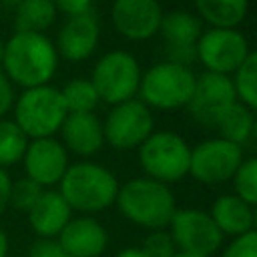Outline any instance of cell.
Instances as JSON below:
<instances>
[{
    "mask_svg": "<svg viewBox=\"0 0 257 257\" xmlns=\"http://www.w3.org/2000/svg\"><path fill=\"white\" fill-rule=\"evenodd\" d=\"M58 52L54 42L40 32H14L4 40L2 72L18 88L50 84L58 70Z\"/></svg>",
    "mask_w": 257,
    "mask_h": 257,
    "instance_id": "6da1fadb",
    "label": "cell"
},
{
    "mask_svg": "<svg viewBox=\"0 0 257 257\" xmlns=\"http://www.w3.org/2000/svg\"><path fill=\"white\" fill-rule=\"evenodd\" d=\"M114 205L126 221L149 231L167 229L177 211V199L171 185L145 175L118 185Z\"/></svg>",
    "mask_w": 257,
    "mask_h": 257,
    "instance_id": "7a4b0ae2",
    "label": "cell"
},
{
    "mask_svg": "<svg viewBox=\"0 0 257 257\" xmlns=\"http://www.w3.org/2000/svg\"><path fill=\"white\" fill-rule=\"evenodd\" d=\"M118 185L120 183L112 171L104 165L80 161L68 165L56 187L72 211H78L80 215H94L114 205Z\"/></svg>",
    "mask_w": 257,
    "mask_h": 257,
    "instance_id": "3957f363",
    "label": "cell"
},
{
    "mask_svg": "<svg viewBox=\"0 0 257 257\" xmlns=\"http://www.w3.org/2000/svg\"><path fill=\"white\" fill-rule=\"evenodd\" d=\"M195 78L191 66L161 60L143 72L137 98L151 110L187 108L195 90Z\"/></svg>",
    "mask_w": 257,
    "mask_h": 257,
    "instance_id": "277c9868",
    "label": "cell"
},
{
    "mask_svg": "<svg viewBox=\"0 0 257 257\" xmlns=\"http://www.w3.org/2000/svg\"><path fill=\"white\" fill-rule=\"evenodd\" d=\"M12 110H14L12 120L30 141L58 135L68 114L64 100L60 96V88L52 84L24 88L16 96Z\"/></svg>",
    "mask_w": 257,
    "mask_h": 257,
    "instance_id": "5b68a950",
    "label": "cell"
},
{
    "mask_svg": "<svg viewBox=\"0 0 257 257\" xmlns=\"http://www.w3.org/2000/svg\"><path fill=\"white\" fill-rule=\"evenodd\" d=\"M145 177L173 185L189 175L191 145L175 131H153L137 149Z\"/></svg>",
    "mask_w": 257,
    "mask_h": 257,
    "instance_id": "8992f818",
    "label": "cell"
},
{
    "mask_svg": "<svg viewBox=\"0 0 257 257\" xmlns=\"http://www.w3.org/2000/svg\"><path fill=\"white\" fill-rule=\"evenodd\" d=\"M141 76L143 70L139 60L128 50L116 48L96 60L90 74V82L98 94V100L112 106L137 98Z\"/></svg>",
    "mask_w": 257,
    "mask_h": 257,
    "instance_id": "52a82bcc",
    "label": "cell"
},
{
    "mask_svg": "<svg viewBox=\"0 0 257 257\" xmlns=\"http://www.w3.org/2000/svg\"><path fill=\"white\" fill-rule=\"evenodd\" d=\"M247 36L239 28H207L195 44V60L205 72L231 76L251 54Z\"/></svg>",
    "mask_w": 257,
    "mask_h": 257,
    "instance_id": "ba28073f",
    "label": "cell"
},
{
    "mask_svg": "<svg viewBox=\"0 0 257 257\" xmlns=\"http://www.w3.org/2000/svg\"><path fill=\"white\" fill-rule=\"evenodd\" d=\"M153 131V110L139 98L112 104L102 120L104 143H108L116 151L139 149Z\"/></svg>",
    "mask_w": 257,
    "mask_h": 257,
    "instance_id": "9c48e42d",
    "label": "cell"
},
{
    "mask_svg": "<svg viewBox=\"0 0 257 257\" xmlns=\"http://www.w3.org/2000/svg\"><path fill=\"white\" fill-rule=\"evenodd\" d=\"M167 231L177 251H187L205 257L215 255L225 241L215 221L211 219L209 211L193 209V207H183V209L177 207V211L173 213L167 225Z\"/></svg>",
    "mask_w": 257,
    "mask_h": 257,
    "instance_id": "30bf717a",
    "label": "cell"
},
{
    "mask_svg": "<svg viewBox=\"0 0 257 257\" xmlns=\"http://www.w3.org/2000/svg\"><path fill=\"white\" fill-rule=\"evenodd\" d=\"M243 147L221 137L205 139L191 147L189 175L203 185H221L231 181L237 167L243 163Z\"/></svg>",
    "mask_w": 257,
    "mask_h": 257,
    "instance_id": "8fae6325",
    "label": "cell"
},
{
    "mask_svg": "<svg viewBox=\"0 0 257 257\" xmlns=\"http://www.w3.org/2000/svg\"><path fill=\"white\" fill-rule=\"evenodd\" d=\"M24 165V177L40 185L42 189H54L68 169V153L56 137L32 139L20 161Z\"/></svg>",
    "mask_w": 257,
    "mask_h": 257,
    "instance_id": "7c38bea8",
    "label": "cell"
},
{
    "mask_svg": "<svg viewBox=\"0 0 257 257\" xmlns=\"http://www.w3.org/2000/svg\"><path fill=\"white\" fill-rule=\"evenodd\" d=\"M163 14L159 0H114L110 8L114 30L131 42H143L157 36Z\"/></svg>",
    "mask_w": 257,
    "mask_h": 257,
    "instance_id": "4fadbf2b",
    "label": "cell"
},
{
    "mask_svg": "<svg viewBox=\"0 0 257 257\" xmlns=\"http://www.w3.org/2000/svg\"><path fill=\"white\" fill-rule=\"evenodd\" d=\"M100 38V24L92 10L68 16L66 22L58 28L56 34V52L60 58L68 62H82L88 60Z\"/></svg>",
    "mask_w": 257,
    "mask_h": 257,
    "instance_id": "5bb4252c",
    "label": "cell"
},
{
    "mask_svg": "<svg viewBox=\"0 0 257 257\" xmlns=\"http://www.w3.org/2000/svg\"><path fill=\"white\" fill-rule=\"evenodd\" d=\"M235 100L237 98H235V90L231 84V76L215 74V72H201L195 78V90H193V96L187 108L201 124L209 126L213 116Z\"/></svg>",
    "mask_w": 257,
    "mask_h": 257,
    "instance_id": "9a60e30c",
    "label": "cell"
},
{
    "mask_svg": "<svg viewBox=\"0 0 257 257\" xmlns=\"http://www.w3.org/2000/svg\"><path fill=\"white\" fill-rule=\"evenodd\" d=\"M70 257H100L108 245V231L92 215L70 217L56 237Z\"/></svg>",
    "mask_w": 257,
    "mask_h": 257,
    "instance_id": "2e32d148",
    "label": "cell"
},
{
    "mask_svg": "<svg viewBox=\"0 0 257 257\" xmlns=\"http://www.w3.org/2000/svg\"><path fill=\"white\" fill-rule=\"evenodd\" d=\"M58 135L66 153L82 159L96 155L104 145L102 120L94 112H68Z\"/></svg>",
    "mask_w": 257,
    "mask_h": 257,
    "instance_id": "e0dca14e",
    "label": "cell"
},
{
    "mask_svg": "<svg viewBox=\"0 0 257 257\" xmlns=\"http://www.w3.org/2000/svg\"><path fill=\"white\" fill-rule=\"evenodd\" d=\"M26 217L38 239H56L62 227L70 221L72 209L62 199L58 189H44L36 203L26 211Z\"/></svg>",
    "mask_w": 257,
    "mask_h": 257,
    "instance_id": "ac0fdd59",
    "label": "cell"
},
{
    "mask_svg": "<svg viewBox=\"0 0 257 257\" xmlns=\"http://www.w3.org/2000/svg\"><path fill=\"white\" fill-rule=\"evenodd\" d=\"M217 229L223 237H239L249 231H255V211L253 205L245 203L233 193L219 195L209 211Z\"/></svg>",
    "mask_w": 257,
    "mask_h": 257,
    "instance_id": "d6986e66",
    "label": "cell"
},
{
    "mask_svg": "<svg viewBox=\"0 0 257 257\" xmlns=\"http://www.w3.org/2000/svg\"><path fill=\"white\" fill-rule=\"evenodd\" d=\"M209 126L217 131V137L243 147L253 135L255 116H253V110L249 106H245L239 100H235V102L227 104L225 108H221L213 116Z\"/></svg>",
    "mask_w": 257,
    "mask_h": 257,
    "instance_id": "ffe728a7",
    "label": "cell"
},
{
    "mask_svg": "<svg viewBox=\"0 0 257 257\" xmlns=\"http://www.w3.org/2000/svg\"><path fill=\"white\" fill-rule=\"evenodd\" d=\"M197 16L209 28H237L247 12L249 0H193Z\"/></svg>",
    "mask_w": 257,
    "mask_h": 257,
    "instance_id": "44dd1931",
    "label": "cell"
},
{
    "mask_svg": "<svg viewBox=\"0 0 257 257\" xmlns=\"http://www.w3.org/2000/svg\"><path fill=\"white\" fill-rule=\"evenodd\" d=\"M159 32L165 38V46H195L203 32V22L193 12L171 10L163 14Z\"/></svg>",
    "mask_w": 257,
    "mask_h": 257,
    "instance_id": "7402d4cb",
    "label": "cell"
},
{
    "mask_svg": "<svg viewBox=\"0 0 257 257\" xmlns=\"http://www.w3.org/2000/svg\"><path fill=\"white\" fill-rule=\"evenodd\" d=\"M56 14L50 0H20L14 6V32L44 34L54 24Z\"/></svg>",
    "mask_w": 257,
    "mask_h": 257,
    "instance_id": "603a6c76",
    "label": "cell"
},
{
    "mask_svg": "<svg viewBox=\"0 0 257 257\" xmlns=\"http://www.w3.org/2000/svg\"><path fill=\"white\" fill-rule=\"evenodd\" d=\"M28 141L30 139L12 118H0V169L20 163Z\"/></svg>",
    "mask_w": 257,
    "mask_h": 257,
    "instance_id": "cb8c5ba5",
    "label": "cell"
},
{
    "mask_svg": "<svg viewBox=\"0 0 257 257\" xmlns=\"http://www.w3.org/2000/svg\"><path fill=\"white\" fill-rule=\"evenodd\" d=\"M60 96L68 112H94L98 106V94L90 82V78H70L62 88Z\"/></svg>",
    "mask_w": 257,
    "mask_h": 257,
    "instance_id": "d4e9b609",
    "label": "cell"
},
{
    "mask_svg": "<svg viewBox=\"0 0 257 257\" xmlns=\"http://www.w3.org/2000/svg\"><path fill=\"white\" fill-rule=\"evenodd\" d=\"M231 84L235 90V98L249 106L251 110L257 108V54L251 52L241 66L231 74Z\"/></svg>",
    "mask_w": 257,
    "mask_h": 257,
    "instance_id": "484cf974",
    "label": "cell"
},
{
    "mask_svg": "<svg viewBox=\"0 0 257 257\" xmlns=\"http://www.w3.org/2000/svg\"><path fill=\"white\" fill-rule=\"evenodd\" d=\"M233 181V195L243 199L249 205H257V159L249 157L237 167L231 177Z\"/></svg>",
    "mask_w": 257,
    "mask_h": 257,
    "instance_id": "4316f807",
    "label": "cell"
},
{
    "mask_svg": "<svg viewBox=\"0 0 257 257\" xmlns=\"http://www.w3.org/2000/svg\"><path fill=\"white\" fill-rule=\"evenodd\" d=\"M44 189L40 185H36L34 181H30L28 177H22V179H16L12 181V187H10V205L18 211H28L36 199L40 197Z\"/></svg>",
    "mask_w": 257,
    "mask_h": 257,
    "instance_id": "83f0119b",
    "label": "cell"
},
{
    "mask_svg": "<svg viewBox=\"0 0 257 257\" xmlns=\"http://www.w3.org/2000/svg\"><path fill=\"white\" fill-rule=\"evenodd\" d=\"M143 253L147 257H173L177 253V247L169 235L167 229H155L151 231L145 239H143V245H141Z\"/></svg>",
    "mask_w": 257,
    "mask_h": 257,
    "instance_id": "f1b7e54d",
    "label": "cell"
},
{
    "mask_svg": "<svg viewBox=\"0 0 257 257\" xmlns=\"http://www.w3.org/2000/svg\"><path fill=\"white\" fill-rule=\"evenodd\" d=\"M219 257H257V231L233 237L225 247H221Z\"/></svg>",
    "mask_w": 257,
    "mask_h": 257,
    "instance_id": "f546056e",
    "label": "cell"
},
{
    "mask_svg": "<svg viewBox=\"0 0 257 257\" xmlns=\"http://www.w3.org/2000/svg\"><path fill=\"white\" fill-rule=\"evenodd\" d=\"M28 257H70L56 239H38L36 243H32Z\"/></svg>",
    "mask_w": 257,
    "mask_h": 257,
    "instance_id": "4dcf8cb0",
    "label": "cell"
},
{
    "mask_svg": "<svg viewBox=\"0 0 257 257\" xmlns=\"http://www.w3.org/2000/svg\"><path fill=\"white\" fill-rule=\"evenodd\" d=\"M14 100H16L14 84L8 80V76H6V74L2 72V68H0V118H4V114L12 110Z\"/></svg>",
    "mask_w": 257,
    "mask_h": 257,
    "instance_id": "1f68e13d",
    "label": "cell"
},
{
    "mask_svg": "<svg viewBox=\"0 0 257 257\" xmlns=\"http://www.w3.org/2000/svg\"><path fill=\"white\" fill-rule=\"evenodd\" d=\"M56 8V12H62L66 16H74V14H82L88 12L92 6V0H50Z\"/></svg>",
    "mask_w": 257,
    "mask_h": 257,
    "instance_id": "d6a6232c",
    "label": "cell"
},
{
    "mask_svg": "<svg viewBox=\"0 0 257 257\" xmlns=\"http://www.w3.org/2000/svg\"><path fill=\"white\" fill-rule=\"evenodd\" d=\"M10 187L12 179L6 169H0V215L10 207Z\"/></svg>",
    "mask_w": 257,
    "mask_h": 257,
    "instance_id": "836d02e7",
    "label": "cell"
},
{
    "mask_svg": "<svg viewBox=\"0 0 257 257\" xmlns=\"http://www.w3.org/2000/svg\"><path fill=\"white\" fill-rule=\"evenodd\" d=\"M114 257H147V255L143 253L141 247H126V249H120Z\"/></svg>",
    "mask_w": 257,
    "mask_h": 257,
    "instance_id": "e575fe53",
    "label": "cell"
},
{
    "mask_svg": "<svg viewBox=\"0 0 257 257\" xmlns=\"http://www.w3.org/2000/svg\"><path fill=\"white\" fill-rule=\"evenodd\" d=\"M8 235H6V231L0 227V257H6L8 255Z\"/></svg>",
    "mask_w": 257,
    "mask_h": 257,
    "instance_id": "d590c367",
    "label": "cell"
},
{
    "mask_svg": "<svg viewBox=\"0 0 257 257\" xmlns=\"http://www.w3.org/2000/svg\"><path fill=\"white\" fill-rule=\"evenodd\" d=\"M173 257H205V255H195V253H187V251H177Z\"/></svg>",
    "mask_w": 257,
    "mask_h": 257,
    "instance_id": "8d00e7d4",
    "label": "cell"
},
{
    "mask_svg": "<svg viewBox=\"0 0 257 257\" xmlns=\"http://www.w3.org/2000/svg\"><path fill=\"white\" fill-rule=\"evenodd\" d=\"M2 54H4V40L0 38V64H2Z\"/></svg>",
    "mask_w": 257,
    "mask_h": 257,
    "instance_id": "74e56055",
    "label": "cell"
}]
</instances>
